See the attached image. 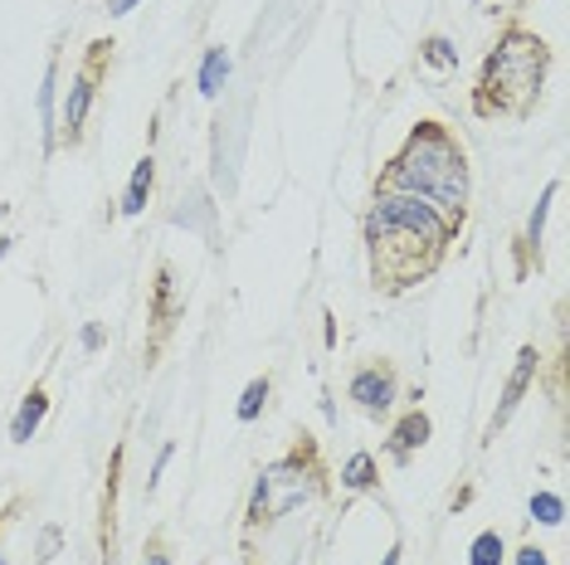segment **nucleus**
Segmentation results:
<instances>
[{
	"label": "nucleus",
	"mask_w": 570,
	"mask_h": 565,
	"mask_svg": "<svg viewBox=\"0 0 570 565\" xmlns=\"http://www.w3.org/2000/svg\"><path fill=\"white\" fill-rule=\"evenodd\" d=\"M453 239H459V229H449L424 200L375 190L366 210V254L375 293L395 298V293H410L414 282L434 278L439 264L449 259Z\"/></svg>",
	"instance_id": "obj_1"
},
{
	"label": "nucleus",
	"mask_w": 570,
	"mask_h": 565,
	"mask_svg": "<svg viewBox=\"0 0 570 565\" xmlns=\"http://www.w3.org/2000/svg\"><path fill=\"white\" fill-rule=\"evenodd\" d=\"M375 190L414 196L430 205L449 229H463V220H469V151L444 122L424 118L405 137V147L385 161Z\"/></svg>",
	"instance_id": "obj_2"
},
{
	"label": "nucleus",
	"mask_w": 570,
	"mask_h": 565,
	"mask_svg": "<svg viewBox=\"0 0 570 565\" xmlns=\"http://www.w3.org/2000/svg\"><path fill=\"white\" fill-rule=\"evenodd\" d=\"M547 73H551V49L541 34L522 30V24H508L498 34V44L488 49L483 59V73H478V88H473V118H512L522 122L537 112L541 102V88H547Z\"/></svg>",
	"instance_id": "obj_3"
},
{
	"label": "nucleus",
	"mask_w": 570,
	"mask_h": 565,
	"mask_svg": "<svg viewBox=\"0 0 570 565\" xmlns=\"http://www.w3.org/2000/svg\"><path fill=\"white\" fill-rule=\"evenodd\" d=\"M322 493H327V464H322L317 444L303 434L288 454L274 458V464L258 473V483L249 493V512H244V532H258V526L293 517L297 507L317 503Z\"/></svg>",
	"instance_id": "obj_4"
},
{
	"label": "nucleus",
	"mask_w": 570,
	"mask_h": 565,
	"mask_svg": "<svg viewBox=\"0 0 570 565\" xmlns=\"http://www.w3.org/2000/svg\"><path fill=\"white\" fill-rule=\"evenodd\" d=\"M108 69H112V44L94 40V44H88V54H83V63H79V73H73L69 93H63V108H59V141H63V147H79V141H83L88 112H94L98 83L108 79Z\"/></svg>",
	"instance_id": "obj_5"
},
{
	"label": "nucleus",
	"mask_w": 570,
	"mask_h": 565,
	"mask_svg": "<svg viewBox=\"0 0 570 565\" xmlns=\"http://www.w3.org/2000/svg\"><path fill=\"white\" fill-rule=\"evenodd\" d=\"M346 395L356 400L361 415H371V419L391 415L395 400H400V376H395V366H391V361H366V366H356L352 380H346Z\"/></svg>",
	"instance_id": "obj_6"
},
{
	"label": "nucleus",
	"mask_w": 570,
	"mask_h": 565,
	"mask_svg": "<svg viewBox=\"0 0 570 565\" xmlns=\"http://www.w3.org/2000/svg\"><path fill=\"white\" fill-rule=\"evenodd\" d=\"M537 370H541V351H537V346H522V351H517V366H512L508 385H502V400H498V409H492V419H488V444L498 439V429H508L512 415L522 409L531 380H537Z\"/></svg>",
	"instance_id": "obj_7"
},
{
	"label": "nucleus",
	"mask_w": 570,
	"mask_h": 565,
	"mask_svg": "<svg viewBox=\"0 0 570 565\" xmlns=\"http://www.w3.org/2000/svg\"><path fill=\"white\" fill-rule=\"evenodd\" d=\"M430 434H434V424H430V415L424 409H410L405 419L391 429V439H385V454H391V464H400L405 468L414 454H420L424 444H430Z\"/></svg>",
	"instance_id": "obj_8"
},
{
	"label": "nucleus",
	"mask_w": 570,
	"mask_h": 565,
	"mask_svg": "<svg viewBox=\"0 0 570 565\" xmlns=\"http://www.w3.org/2000/svg\"><path fill=\"white\" fill-rule=\"evenodd\" d=\"M556 196H561V181H547V190H541V200H537V210L527 215V229H522V274L531 268V259H537V268H541V229H547V215H551V205H556Z\"/></svg>",
	"instance_id": "obj_9"
},
{
	"label": "nucleus",
	"mask_w": 570,
	"mask_h": 565,
	"mask_svg": "<svg viewBox=\"0 0 570 565\" xmlns=\"http://www.w3.org/2000/svg\"><path fill=\"white\" fill-rule=\"evenodd\" d=\"M45 415H49V395H45V385H35V390L20 400L16 419H10V444H30L35 434H40Z\"/></svg>",
	"instance_id": "obj_10"
},
{
	"label": "nucleus",
	"mask_w": 570,
	"mask_h": 565,
	"mask_svg": "<svg viewBox=\"0 0 570 565\" xmlns=\"http://www.w3.org/2000/svg\"><path fill=\"white\" fill-rule=\"evenodd\" d=\"M151 190H157V157L147 151V157L132 166V181H127V196H122V215H127V220H137V215L147 210Z\"/></svg>",
	"instance_id": "obj_11"
},
{
	"label": "nucleus",
	"mask_w": 570,
	"mask_h": 565,
	"mask_svg": "<svg viewBox=\"0 0 570 565\" xmlns=\"http://www.w3.org/2000/svg\"><path fill=\"white\" fill-rule=\"evenodd\" d=\"M40 127H45V151L59 147V59H49L45 83H40Z\"/></svg>",
	"instance_id": "obj_12"
},
{
	"label": "nucleus",
	"mask_w": 570,
	"mask_h": 565,
	"mask_svg": "<svg viewBox=\"0 0 570 565\" xmlns=\"http://www.w3.org/2000/svg\"><path fill=\"white\" fill-rule=\"evenodd\" d=\"M375 487H381V464H375V454L356 448V454L342 464V493L361 497V493H375Z\"/></svg>",
	"instance_id": "obj_13"
},
{
	"label": "nucleus",
	"mask_w": 570,
	"mask_h": 565,
	"mask_svg": "<svg viewBox=\"0 0 570 565\" xmlns=\"http://www.w3.org/2000/svg\"><path fill=\"white\" fill-rule=\"evenodd\" d=\"M151 317H157V327H171V317H180V298H176V274H171V264L157 268V288H151Z\"/></svg>",
	"instance_id": "obj_14"
},
{
	"label": "nucleus",
	"mask_w": 570,
	"mask_h": 565,
	"mask_svg": "<svg viewBox=\"0 0 570 565\" xmlns=\"http://www.w3.org/2000/svg\"><path fill=\"white\" fill-rule=\"evenodd\" d=\"M268 395H274V380H268V376H254L249 385H244L239 405H235V419H239V424H254V419L268 409Z\"/></svg>",
	"instance_id": "obj_15"
},
{
	"label": "nucleus",
	"mask_w": 570,
	"mask_h": 565,
	"mask_svg": "<svg viewBox=\"0 0 570 565\" xmlns=\"http://www.w3.org/2000/svg\"><path fill=\"white\" fill-rule=\"evenodd\" d=\"M225 79H229V54L225 49H205V59H200V93L205 98H219V88H225Z\"/></svg>",
	"instance_id": "obj_16"
},
{
	"label": "nucleus",
	"mask_w": 570,
	"mask_h": 565,
	"mask_svg": "<svg viewBox=\"0 0 570 565\" xmlns=\"http://www.w3.org/2000/svg\"><path fill=\"white\" fill-rule=\"evenodd\" d=\"M469 565H508V542H502L498 532H478L473 546H469Z\"/></svg>",
	"instance_id": "obj_17"
},
{
	"label": "nucleus",
	"mask_w": 570,
	"mask_h": 565,
	"mask_svg": "<svg viewBox=\"0 0 570 565\" xmlns=\"http://www.w3.org/2000/svg\"><path fill=\"white\" fill-rule=\"evenodd\" d=\"M420 59L430 63V69H439V73L459 69V49H453V40H444V34H430V40L420 44Z\"/></svg>",
	"instance_id": "obj_18"
},
{
	"label": "nucleus",
	"mask_w": 570,
	"mask_h": 565,
	"mask_svg": "<svg viewBox=\"0 0 570 565\" xmlns=\"http://www.w3.org/2000/svg\"><path fill=\"white\" fill-rule=\"evenodd\" d=\"M527 512H531V522H541V526H561V517H566V503H561V497H556V493H531Z\"/></svg>",
	"instance_id": "obj_19"
},
{
	"label": "nucleus",
	"mask_w": 570,
	"mask_h": 565,
	"mask_svg": "<svg viewBox=\"0 0 570 565\" xmlns=\"http://www.w3.org/2000/svg\"><path fill=\"white\" fill-rule=\"evenodd\" d=\"M59 546H63V532H59V526H45V532H40V556H35V561L49 565L59 556Z\"/></svg>",
	"instance_id": "obj_20"
},
{
	"label": "nucleus",
	"mask_w": 570,
	"mask_h": 565,
	"mask_svg": "<svg viewBox=\"0 0 570 565\" xmlns=\"http://www.w3.org/2000/svg\"><path fill=\"white\" fill-rule=\"evenodd\" d=\"M176 458V444H161V454H157V464H151V478H147V487H157L161 483V473H166V464Z\"/></svg>",
	"instance_id": "obj_21"
},
{
	"label": "nucleus",
	"mask_w": 570,
	"mask_h": 565,
	"mask_svg": "<svg viewBox=\"0 0 570 565\" xmlns=\"http://www.w3.org/2000/svg\"><path fill=\"white\" fill-rule=\"evenodd\" d=\"M512 565H551V556H547L541 546H522V551L512 556Z\"/></svg>",
	"instance_id": "obj_22"
},
{
	"label": "nucleus",
	"mask_w": 570,
	"mask_h": 565,
	"mask_svg": "<svg viewBox=\"0 0 570 565\" xmlns=\"http://www.w3.org/2000/svg\"><path fill=\"white\" fill-rule=\"evenodd\" d=\"M79 341H83V351H102V323H83Z\"/></svg>",
	"instance_id": "obj_23"
},
{
	"label": "nucleus",
	"mask_w": 570,
	"mask_h": 565,
	"mask_svg": "<svg viewBox=\"0 0 570 565\" xmlns=\"http://www.w3.org/2000/svg\"><path fill=\"white\" fill-rule=\"evenodd\" d=\"M141 565H171V556H166L161 542H151V546H147V561H141Z\"/></svg>",
	"instance_id": "obj_24"
},
{
	"label": "nucleus",
	"mask_w": 570,
	"mask_h": 565,
	"mask_svg": "<svg viewBox=\"0 0 570 565\" xmlns=\"http://www.w3.org/2000/svg\"><path fill=\"white\" fill-rule=\"evenodd\" d=\"M137 6H141V0H112L108 16H127V10H137Z\"/></svg>",
	"instance_id": "obj_25"
},
{
	"label": "nucleus",
	"mask_w": 570,
	"mask_h": 565,
	"mask_svg": "<svg viewBox=\"0 0 570 565\" xmlns=\"http://www.w3.org/2000/svg\"><path fill=\"white\" fill-rule=\"evenodd\" d=\"M10 249H16V239H0V264L10 259Z\"/></svg>",
	"instance_id": "obj_26"
},
{
	"label": "nucleus",
	"mask_w": 570,
	"mask_h": 565,
	"mask_svg": "<svg viewBox=\"0 0 570 565\" xmlns=\"http://www.w3.org/2000/svg\"><path fill=\"white\" fill-rule=\"evenodd\" d=\"M283 565H303V561H283Z\"/></svg>",
	"instance_id": "obj_27"
},
{
	"label": "nucleus",
	"mask_w": 570,
	"mask_h": 565,
	"mask_svg": "<svg viewBox=\"0 0 570 565\" xmlns=\"http://www.w3.org/2000/svg\"><path fill=\"white\" fill-rule=\"evenodd\" d=\"M0 565H10V561H6V556H0Z\"/></svg>",
	"instance_id": "obj_28"
},
{
	"label": "nucleus",
	"mask_w": 570,
	"mask_h": 565,
	"mask_svg": "<svg viewBox=\"0 0 570 565\" xmlns=\"http://www.w3.org/2000/svg\"><path fill=\"white\" fill-rule=\"evenodd\" d=\"M0 526H6V517H0Z\"/></svg>",
	"instance_id": "obj_29"
}]
</instances>
